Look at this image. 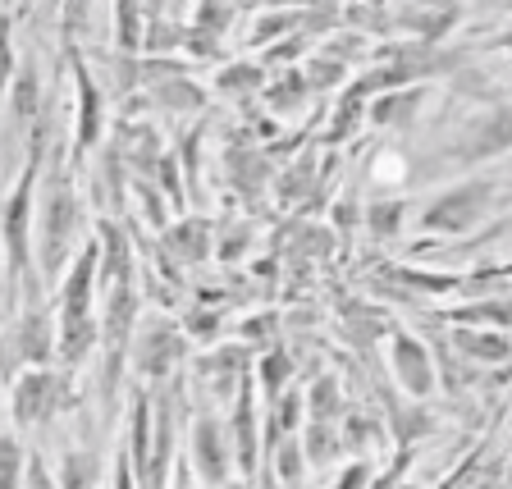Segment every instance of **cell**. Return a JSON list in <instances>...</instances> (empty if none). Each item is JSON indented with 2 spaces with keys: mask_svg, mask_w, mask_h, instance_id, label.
Segmentation results:
<instances>
[{
  "mask_svg": "<svg viewBox=\"0 0 512 489\" xmlns=\"http://www.w3.org/2000/svg\"><path fill=\"white\" fill-rule=\"evenodd\" d=\"M78 78H83V133H78V142H92L96 138V83L87 78V69H78Z\"/></svg>",
  "mask_w": 512,
  "mask_h": 489,
  "instance_id": "obj_28",
  "label": "cell"
},
{
  "mask_svg": "<svg viewBox=\"0 0 512 489\" xmlns=\"http://www.w3.org/2000/svg\"><path fill=\"white\" fill-rule=\"evenodd\" d=\"M192 448H197V462H202V480L220 485V480L229 476V458H224V435H220V426H215L211 416H202V421H197Z\"/></svg>",
  "mask_w": 512,
  "mask_h": 489,
  "instance_id": "obj_8",
  "label": "cell"
},
{
  "mask_svg": "<svg viewBox=\"0 0 512 489\" xmlns=\"http://www.w3.org/2000/svg\"><path fill=\"white\" fill-rule=\"evenodd\" d=\"M55 403H60V380H55V375L32 371L28 380H19V389H14V416H19L23 426L55 416Z\"/></svg>",
  "mask_w": 512,
  "mask_h": 489,
  "instance_id": "obj_5",
  "label": "cell"
},
{
  "mask_svg": "<svg viewBox=\"0 0 512 489\" xmlns=\"http://www.w3.org/2000/svg\"><path fill=\"white\" fill-rule=\"evenodd\" d=\"M453 343H458V352L467 357V362H485V366H503L512 357V343L503 339L499 330H458L453 334Z\"/></svg>",
  "mask_w": 512,
  "mask_h": 489,
  "instance_id": "obj_7",
  "label": "cell"
},
{
  "mask_svg": "<svg viewBox=\"0 0 512 489\" xmlns=\"http://www.w3.org/2000/svg\"><path fill=\"white\" fill-rule=\"evenodd\" d=\"M101 234H106V270H101V275H106V284H110V279H115V284H124V279H128V247H124V234H119L115 224H106Z\"/></svg>",
  "mask_w": 512,
  "mask_h": 489,
  "instance_id": "obj_19",
  "label": "cell"
},
{
  "mask_svg": "<svg viewBox=\"0 0 512 489\" xmlns=\"http://www.w3.org/2000/svg\"><path fill=\"white\" fill-rule=\"evenodd\" d=\"M14 106H19V115H32V110H37V74H32V69H23V78H19V96H14Z\"/></svg>",
  "mask_w": 512,
  "mask_h": 489,
  "instance_id": "obj_33",
  "label": "cell"
},
{
  "mask_svg": "<svg viewBox=\"0 0 512 489\" xmlns=\"http://www.w3.org/2000/svg\"><path fill=\"white\" fill-rule=\"evenodd\" d=\"M256 83H261V69H256V64H234V69L220 74L224 92H247V87H256Z\"/></svg>",
  "mask_w": 512,
  "mask_h": 489,
  "instance_id": "obj_29",
  "label": "cell"
},
{
  "mask_svg": "<svg viewBox=\"0 0 512 489\" xmlns=\"http://www.w3.org/2000/svg\"><path fill=\"white\" fill-rule=\"evenodd\" d=\"M394 275L403 279V284L421 288V293H448V288H462L458 275H426V270H412V266H398Z\"/></svg>",
  "mask_w": 512,
  "mask_h": 489,
  "instance_id": "obj_24",
  "label": "cell"
},
{
  "mask_svg": "<svg viewBox=\"0 0 512 489\" xmlns=\"http://www.w3.org/2000/svg\"><path fill=\"white\" fill-rule=\"evenodd\" d=\"M302 453H307L311 462H330L334 453H339V439H334L330 421H311V426H307V439H302Z\"/></svg>",
  "mask_w": 512,
  "mask_h": 489,
  "instance_id": "obj_20",
  "label": "cell"
},
{
  "mask_svg": "<svg viewBox=\"0 0 512 489\" xmlns=\"http://www.w3.org/2000/svg\"><path fill=\"white\" fill-rule=\"evenodd\" d=\"M403 220H407V202L403 197H380V202H366V229L375 238H398L403 234Z\"/></svg>",
  "mask_w": 512,
  "mask_h": 489,
  "instance_id": "obj_12",
  "label": "cell"
},
{
  "mask_svg": "<svg viewBox=\"0 0 512 489\" xmlns=\"http://www.w3.org/2000/svg\"><path fill=\"white\" fill-rule=\"evenodd\" d=\"M298 476H302V444L288 439V444L279 448V480H298Z\"/></svg>",
  "mask_w": 512,
  "mask_h": 489,
  "instance_id": "obj_32",
  "label": "cell"
},
{
  "mask_svg": "<svg viewBox=\"0 0 512 489\" xmlns=\"http://www.w3.org/2000/svg\"><path fill=\"white\" fill-rule=\"evenodd\" d=\"M307 74H288V78H279V83L275 87H270V92H266V101H270V106H275V110H298L302 106V96H307Z\"/></svg>",
  "mask_w": 512,
  "mask_h": 489,
  "instance_id": "obj_22",
  "label": "cell"
},
{
  "mask_svg": "<svg viewBox=\"0 0 512 489\" xmlns=\"http://www.w3.org/2000/svg\"><path fill=\"white\" fill-rule=\"evenodd\" d=\"M243 247H247V229H238V234H234V238H229V243L220 247V256H224V261H234V256L243 252Z\"/></svg>",
  "mask_w": 512,
  "mask_h": 489,
  "instance_id": "obj_37",
  "label": "cell"
},
{
  "mask_svg": "<svg viewBox=\"0 0 512 489\" xmlns=\"http://www.w3.org/2000/svg\"><path fill=\"white\" fill-rule=\"evenodd\" d=\"M366 439H375V421H362V416H352V421H348V435H343V448H362Z\"/></svg>",
  "mask_w": 512,
  "mask_h": 489,
  "instance_id": "obj_35",
  "label": "cell"
},
{
  "mask_svg": "<svg viewBox=\"0 0 512 489\" xmlns=\"http://www.w3.org/2000/svg\"><path fill=\"white\" fill-rule=\"evenodd\" d=\"M490 202H494V179H467L458 188L439 192L435 202L421 211V224L430 234H467V229H476L485 220Z\"/></svg>",
  "mask_w": 512,
  "mask_h": 489,
  "instance_id": "obj_1",
  "label": "cell"
},
{
  "mask_svg": "<svg viewBox=\"0 0 512 489\" xmlns=\"http://www.w3.org/2000/svg\"><path fill=\"white\" fill-rule=\"evenodd\" d=\"M147 430H151V407L147 398H138V407H133V458H138L142 480H147Z\"/></svg>",
  "mask_w": 512,
  "mask_h": 489,
  "instance_id": "obj_25",
  "label": "cell"
},
{
  "mask_svg": "<svg viewBox=\"0 0 512 489\" xmlns=\"http://www.w3.org/2000/svg\"><path fill=\"white\" fill-rule=\"evenodd\" d=\"M389 357H394L398 384H403L412 398H426L430 389H435V371H430V357H426V348H421L412 334H394V343H389Z\"/></svg>",
  "mask_w": 512,
  "mask_h": 489,
  "instance_id": "obj_4",
  "label": "cell"
},
{
  "mask_svg": "<svg viewBox=\"0 0 512 489\" xmlns=\"http://www.w3.org/2000/svg\"><path fill=\"white\" fill-rule=\"evenodd\" d=\"M279 412H284V416H279V430H293V426H298V412H302V398L288 394L284 403H279Z\"/></svg>",
  "mask_w": 512,
  "mask_h": 489,
  "instance_id": "obj_36",
  "label": "cell"
},
{
  "mask_svg": "<svg viewBox=\"0 0 512 489\" xmlns=\"http://www.w3.org/2000/svg\"><path fill=\"white\" fill-rule=\"evenodd\" d=\"M10 74V51H5V23H0V83Z\"/></svg>",
  "mask_w": 512,
  "mask_h": 489,
  "instance_id": "obj_39",
  "label": "cell"
},
{
  "mask_svg": "<svg viewBox=\"0 0 512 489\" xmlns=\"http://www.w3.org/2000/svg\"><path fill=\"white\" fill-rule=\"evenodd\" d=\"M51 352V334H46V325L37 316L23 325V357H46Z\"/></svg>",
  "mask_w": 512,
  "mask_h": 489,
  "instance_id": "obj_30",
  "label": "cell"
},
{
  "mask_svg": "<svg viewBox=\"0 0 512 489\" xmlns=\"http://www.w3.org/2000/svg\"><path fill=\"white\" fill-rule=\"evenodd\" d=\"M243 352L238 348H224V352H211V357H202V375H211V384L220 389V394H229L238 380H243Z\"/></svg>",
  "mask_w": 512,
  "mask_h": 489,
  "instance_id": "obj_14",
  "label": "cell"
},
{
  "mask_svg": "<svg viewBox=\"0 0 512 489\" xmlns=\"http://www.w3.org/2000/svg\"><path fill=\"white\" fill-rule=\"evenodd\" d=\"M156 96L170 110H197V106H202V92H197L192 83H183V78H170L165 87H156Z\"/></svg>",
  "mask_w": 512,
  "mask_h": 489,
  "instance_id": "obj_26",
  "label": "cell"
},
{
  "mask_svg": "<svg viewBox=\"0 0 512 489\" xmlns=\"http://www.w3.org/2000/svg\"><path fill=\"white\" fill-rule=\"evenodd\" d=\"M462 325H494V330H512V298H485L467 311H453Z\"/></svg>",
  "mask_w": 512,
  "mask_h": 489,
  "instance_id": "obj_15",
  "label": "cell"
},
{
  "mask_svg": "<svg viewBox=\"0 0 512 489\" xmlns=\"http://www.w3.org/2000/svg\"><path fill=\"white\" fill-rule=\"evenodd\" d=\"M503 51H508V55H512V32H508V37H503Z\"/></svg>",
  "mask_w": 512,
  "mask_h": 489,
  "instance_id": "obj_41",
  "label": "cell"
},
{
  "mask_svg": "<svg viewBox=\"0 0 512 489\" xmlns=\"http://www.w3.org/2000/svg\"><path fill=\"white\" fill-rule=\"evenodd\" d=\"M307 188H311V160H298V165L279 179V197H284V202H298V197H307Z\"/></svg>",
  "mask_w": 512,
  "mask_h": 489,
  "instance_id": "obj_27",
  "label": "cell"
},
{
  "mask_svg": "<svg viewBox=\"0 0 512 489\" xmlns=\"http://www.w3.org/2000/svg\"><path fill=\"white\" fill-rule=\"evenodd\" d=\"M334 412H339V384H334L330 375H320V380L311 384L307 416H311V421H334Z\"/></svg>",
  "mask_w": 512,
  "mask_h": 489,
  "instance_id": "obj_17",
  "label": "cell"
},
{
  "mask_svg": "<svg viewBox=\"0 0 512 489\" xmlns=\"http://www.w3.org/2000/svg\"><path fill=\"white\" fill-rule=\"evenodd\" d=\"M32 179H37V165H28V174H23L19 192H14L10 220H5V238H10V261H14V270H19V275H23V266H28V206H32Z\"/></svg>",
  "mask_w": 512,
  "mask_h": 489,
  "instance_id": "obj_6",
  "label": "cell"
},
{
  "mask_svg": "<svg viewBox=\"0 0 512 489\" xmlns=\"http://www.w3.org/2000/svg\"><path fill=\"white\" fill-rule=\"evenodd\" d=\"M119 37H124V46L138 42V5L133 0H119Z\"/></svg>",
  "mask_w": 512,
  "mask_h": 489,
  "instance_id": "obj_34",
  "label": "cell"
},
{
  "mask_svg": "<svg viewBox=\"0 0 512 489\" xmlns=\"http://www.w3.org/2000/svg\"><path fill=\"white\" fill-rule=\"evenodd\" d=\"M83 10H87V0H69V14H74V19H78Z\"/></svg>",
  "mask_w": 512,
  "mask_h": 489,
  "instance_id": "obj_40",
  "label": "cell"
},
{
  "mask_svg": "<svg viewBox=\"0 0 512 489\" xmlns=\"http://www.w3.org/2000/svg\"><path fill=\"white\" fill-rule=\"evenodd\" d=\"M234 426H238V462H243V476H252V471H256V407H252V384H243V389H238Z\"/></svg>",
  "mask_w": 512,
  "mask_h": 489,
  "instance_id": "obj_11",
  "label": "cell"
},
{
  "mask_svg": "<svg viewBox=\"0 0 512 489\" xmlns=\"http://www.w3.org/2000/svg\"><path fill=\"white\" fill-rule=\"evenodd\" d=\"M512 151V101H499L490 106L485 115H471L462 124V133L453 138L448 156L458 165H480V160H494V156H508Z\"/></svg>",
  "mask_w": 512,
  "mask_h": 489,
  "instance_id": "obj_2",
  "label": "cell"
},
{
  "mask_svg": "<svg viewBox=\"0 0 512 489\" xmlns=\"http://www.w3.org/2000/svg\"><path fill=\"white\" fill-rule=\"evenodd\" d=\"M170 247L183 256V261H202V256H206V224L202 220L179 224V229L170 234Z\"/></svg>",
  "mask_w": 512,
  "mask_h": 489,
  "instance_id": "obj_18",
  "label": "cell"
},
{
  "mask_svg": "<svg viewBox=\"0 0 512 489\" xmlns=\"http://www.w3.org/2000/svg\"><path fill=\"white\" fill-rule=\"evenodd\" d=\"M421 101H426V92L421 87H403V92H389V96H380L371 106V124H380V128H407L416 119V110H421Z\"/></svg>",
  "mask_w": 512,
  "mask_h": 489,
  "instance_id": "obj_9",
  "label": "cell"
},
{
  "mask_svg": "<svg viewBox=\"0 0 512 489\" xmlns=\"http://www.w3.org/2000/svg\"><path fill=\"white\" fill-rule=\"evenodd\" d=\"M179 357H183V339L174 330H165V325H160V330H151L147 343L138 348L142 375H165L174 362H179Z\"/></svg>",
  "mask_w": 512,
  "mask_h": 489,
  "instance_id": "obj_10",
  "label": "cell"
},
{
  "mask_svg": "<svg viewBox=\"0 0 512 489\" xmlns=\"http://www.w3.org/2000/svg\"><path fill=\"white\" fill-rule=\"evenodd\" d=\"M92 266H96V252H87L83 261H78L69 288H64V320H83L87 316V298H92Z\"/></svg>",
  "mask_w": 512,
  "mask_h": 489,
  "instance_id": "obj_13",
  "label": "cell"
},
{
  "mask_svg": "<svg viewBox=\"0 0 512 489\" xmlns=\"http://www.w3.org/2000/svg\"><path fill=\"white\" fill-rule=\"evenodd\" d=\"M78 229H83V211H78V202L69 197L64 188H55L51 197H46V270H60L64 252L74 247Z\"/></svg>",
  "mask_w": 512,
  "mask_h": 489,
  "instance_id": "obj_3",
  "label": "cell"
},
{
  "mask_svg": "<svg viewBox=\"0 0 512 489\" xmlns=\"http://www.w3.org/2000/svg\"><path fill=\"white\" fill-rule=\"evenodd\" d=\"M19 480V448L10 435H0V485H14Z\"/></svg>",
  "mask_w": 512,
  "mask_h": 489,
  "instance_id": "obj_31",
  "label": "cell"
},
{
  "mask_svg": "<svg viewBox=\"0 0 512 489\" xmlns=\"http://www.w3.org/2000/svg\"><path fill=\"white\" fill-rule=\"evenodd\" d=\"M229 174H234V183L243 192H256L261 179H266V165H261V156H243V151H234V156H229Z\"/></svg>",
  "mask_w": 512,
  "mask_h": 489,
  "instance_id": "obj_23",
  "label": "cell"
},
{
  "mask_svg": "<svg viewBox=\"0 0 512 489\" xmlns=\"http://www.w3.org/2000/svg\"><path fill=\"white\" fill-rule=\"evenodd\" d=\"M92 339H96V330H92V320H64V334H60V352H64V362H83L87 357V348H92Z\"/></svg>",
  "mask_w": 512,
  "mask_h": 489,
  "instance_id": "obj_16",
  "label": "cell"
},
{
  "mask_svg": "<svg viewBox=\"0 0 512 489\" xmlns=\"http://www.w3.org/2000/svg\"><path fill=\"white\" fill-rule=\"evenodd\" d=\"M270 330H275V320H247V334H252V339H270Z\"/></svg>",
  "mask_w": 512,
  "mask_h": 489,
  "instance_id": "obj_38",
  "label": "cell"
},
{
  "mask_svg": "<svg viewBox=\"0 0 512 489\" xmlns=\"http://www.w3.org/2000/svg\"><path fill=\"white\" fill-rule=\"evenodd\" d=\"M293 375V357H288L284 348H270L266 357H261V384H266V394L275 398L279 389H284V380Z\"/></svg>",
  "mask_w": 512,
  "mask_h": 489,
  "instance_id": "obj_21",
  "label": "cell"
}]
</instances>
